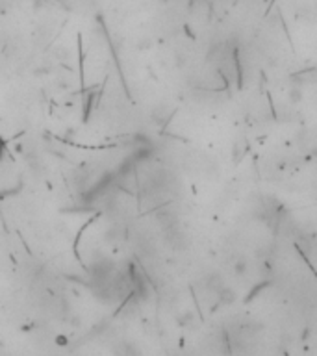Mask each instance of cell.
Wrapping results in <instances>:
<instances>
[{
	"mask_svg": "<svg viewBox=\"0 0 317 356\" xmlns=\"http://www.w3.org/2000/svg\"><path fill=\"white\" fill-rule=\"evenodd\" d=\"M2 154H4V141L0 139V160H2Z\"/></svg>",
	"mask_w": 317,
	"mask_h": 356,
	"instance_id": "cell-2",
	"label": "cell"
},
{
	"mask_svg": "<svg viewBox=\"0 0 317 356\" xmlns=\"http://www.w3.org/2000/svg\"><path fill=\"white\" fill-rule=\"evenodd\" d=\"M221 301H223V302H232V301H234V292H228V290L221 292Z\"/></svg>",
	"mask_w": 317,
	"mask_h": 356,
	"instance_id": "cell-1",
	"label": "cell"
}]
</instances>
